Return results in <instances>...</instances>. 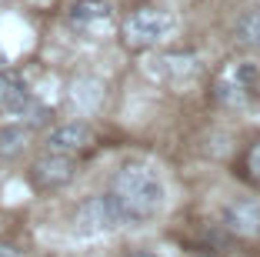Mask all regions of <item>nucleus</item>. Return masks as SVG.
I'll list each match as a JSON object with an SVG mask.
<instances>
[{"mask_svg":"<svg viewBox=\"0 0 260 257\" xmlns=\"http://www.w3.org/2000/svg\"><path fill=\"white\" fill-rule=\"evenodd\" d=\"M110 197L117 201L127 227H140V224H150L164 211L167 190H164V181L153 174L150 167L127 164L110 181Z\"/></svg>","mask_w":260,"mask_h":257,"instance_id":"f257e3e1","label":"nucleus"},{"mask_svg":"<svg viewBox=\"0 0 260 257\" xmlns=\"http://www.w3.org/2000/svg\"><path fill=\"white\" fill-rule=\"evenodd\" d=\"M174 34H177V17L167 14V10H157V7L134 10L120 27V40L130 50H153L164 40H170Z\"/></svg>","mask_w":260,"mask_h":257,"instance_id":"f03ea898","label":"nucleus"},{"mask_svg":"<svg viewBox=\"0 0 260 257\" xmlns=\"http://www.w3.org/2000/svg\"><path fill=\"white\" fill-rule=\"evenodd\" d=\"M120 227H127V220H123L117 201L110 197V190L80 201V207H77V214H74V231L80 237L110 234V231H120Z\"/></svg>","mask_w":260,"mask_h":257,"instance_id":"7ed1b4c3","label":"nucleus"},{"mask_svg":"<svg viewBox=\"0 0 260 257\" xmlns=\"http://www.w3.org/2000/svg\"><path fill=\"white\" fill-rule=\"evenodd\" d=\"M257 83H260V70L253 64H227L214 80V97L223 107H247L257 97Z\"/></svg>","mask_w":260,"mask_h":257,"instance_id":"20e7f679","label":"nucleus"},{"mask_svg":"<svg viewBox=\"0 0 260 257\" xmlns=\"http://www.w3.org/2000/svg\"><path fill=\"white\" fill-rule=\"evenodd\" d=\"M114 7L107 0H74L67 10V27L84 40H100L114 31Z\"/></svg>","mask_w":260,"mask_h":257,"instance_id":"39448f33","label":"nucleus"},{"mask_svg":"<svg viewBox=\"0 0 260 257\" xmlns=\"http://www.w3.org/2000/svg\"><path fill=\"white\" fill-rule=\"evenodd\" d=\"M77 177V157L47 151L30 164V184L37 190H60Z\"/></svg>","mask_w":260,"mask_h":257,"instance_id":"423d86ee","label":"nucleus"},{"mask_svg":"<svg viewBox=\"0 0 260 257\" xmlns=\"http://www.w3.org/2000/svg\"><path fill=\"white\" fill-rule=\"evenodd\" d=\"M93 144H97V134H93V127L87 121L57 124V127L47 134V151L67 154V157H80V154H87Z\"/></svg>","mask_w":260,"mask_h":257,"instance_id":"0eeeda50","label":"nucleus"},{"mask_svg":"<svg viewBox=\"0 0 260 257\" xmlns=\"http://www.w3.org/2000/svg\"><path fill=\"white\" fill-rule=\"evenodd\" d=\"M147 74L157 77V80H164V83L180 87V83L197 80L200 61L193 57V53H157V57L147 61Z\"/></svg>","mask_w":260,"mask_h":257,"instance_id":"6e6552de","label":"nucleus"},{"mask_svg":"<svg viewBox=\"0 0 260 257\" xmlns=\"http://www.w3.org/2000/svg\"><path fill=\"white\" fill-rule=\"evenodd\" d=\"M34 104V91L30 83L23 80L17 70L0 67V113H10V117H20L27 107Z\"/></svg>","mask_w":260,"mask_h":257,"instance_id":"1a4fd4ad","label":"nucleus"},{"mask_svg":"<svg viewBox=\"0 0 260 257\" xmlns=\"http://www.w3.org/2000/svg\"><path fill=\"white\" fill-rule=\"evenodd\" d=\"M223 224L230 234L260 241V201H234L223 207Z\"/></svg>","mask_w":260,"mask_h":257,"instance_id":"9d476101","label":"nucleus"},{"mask_svg":"<svg viewBox=\"0 0 260 257\" xmlns=\"http://www.w3.org/2000/svg\"><path fill=\"white\" fill-rule=\"evenodd\" d=\"M30 134L34 130L27 127V124H4V127H0V157L4 160L20 157V154L27 151V144H30Z\"/></svg>","mask_w":260,"mask_h":257,"instance_id":"9b49d317","label":"nucleus"},{"mask_svg":"<svg viewBox=\"0 0 260 257\" xmlns=\"http://www.w3.org/2000/svg\"><path fill=\"white\" fill-rule=\"evenodd\" d=\"M234 40L244 50H260V7H250L234 23Z\"/></svg>","mask_w":260,"mask_h":257,"instance_id":"f8f14e48","label":"nucleus"},{"mask_svg":"<svg viewBox=\"0 0 260 257\" xmlns=\"http://www.w3.org/2000/svg\"><path fill=\"white\" fill-rule=\"evenodd\" d=\"M244 167H247V177L260 187V140L250 144V151H247V157H244Z\"/></svg>","mask_w":260,"mask_h":257,"instance_id":"ddd939ff","label":"nucleus"},{"mask_svg":"<svg viewBox=\"0 0 260 257\" xmlns=\"http://www.w3.org/2000/svg\"><path fill=\"white\" fill-rule=\"evenodd\" d=\"M0 257H20V250H17L14 244H7V241H0Z\"/></svg>","mask_w":260,"mask_h":257,"instance_id":"4468645a","label":"nucleus"},{"mask_svg":"<svg viewBox=\"0 0 260 257\" xmlns=\"http://www.w3.org/2000/svg\"><path fill=\"white\" fill-rule=\"evenodd\" d=\"M127 257H157V254H150V250H134V254H127Z\"/></svg>","mask_w":260,"mask_h":257,"instance_id":"2eb2a0df","label":"nucleus"},{"mask_svg":"<svg viewBox=\"0 0 260 257\" xmlns=\"http://www.w3.org/2000/svg\"><path fill=\"white\" fill-rule=\"evenodd\" d=\"M4 64H7V53H4V47H0V67H4Z\"/></svg>","mask_w":260,"mask_h":257,"instance_id":"dca6fc26","label":"nucleus"}]
</instances>
